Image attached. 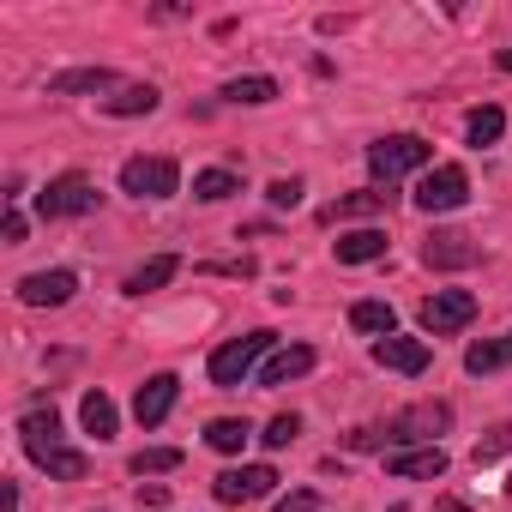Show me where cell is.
Segmentation results:
<instances>
[{"mask_svg": "<svg viewBox=\"0 0 512 512\" xmlns=\"http://www.w3.org/2000/svg\"><path fill=\"white\" fill-rule=\"evenodd\" d=\"M19 434H25V452H31V458H37L55 482H79V476L91 470V458H85L79 446H67V440H61V416H55V404L25 410Z\"/></svg>", "mask_w": 512, "mask_h": 512, "instance_id": "1", "label": "cell"}, {"mask_svg": "<svg viewBox=\"0 0 512 512\" xmlns=\"http://www.w3.org/2000/svg\"><path fill=\"white\" fill-rule=\"evenodd\" d=\"M428 157H434V145H428V139H416V133H392V139H374V145H368V169H374V181H380V187H392L398 175L422 169Z\"/></svg>", "mask_w": 512, "mask_h": 512, "instance_id": "2", "label": "cell"}, {"mask_svg": "<svg viewBox=\"0 0 512 512\" xmlns=\"http://www.w3.org/2000/svg\"><path fill=\"white\" fill-rule=\"evenodd\" d=\"M272 338H278V332H247V338H229V344L211 356V386L235 392V386L253 374V362H260V356L272 350Z\"/></svg>", "mask_w": 512, "mask_h": 512, "instance_id": "3", "label": "cell"}, {"mask_svg": "<svg viewBox=\"0 0 512 512\" xmlns=\"http://www.w3.org/2000/svg\"><path fill=\"white\" fill-rule=\"evenodd\" d=\"M175 187H181L175 157H127L121 163V193H133V199H169Z\"/></svg>", "mask_w": 512, "mask_h": 512, "instance_id": "4", "label": "cell"}, {"mask_svg": "<svg viewBox=\"0 0 512 512\" xmlns=\"http://www.w3.org/2000/svg\"><path fill=\"white\" fill-rule=\"evenodd\" d=\"M416 211L422 217H440V211H458L464 199H470V175L458 169V163H440V169H428L422 181H416Z\"/></svg>", "mask_w": 512, "mask_h": 512, "instance_id": "5", "label": "cell"}, {"mask_svg": "<svg viewBox=\"0 0 512 512\" xmlns=\"http://www.w3.org/2000/svg\"><path fill=\"white\" fill-rule=\"evenodd\" d=\"M85 211H97V187H91L85 175H61V181H49V187L37 193V217H43V223H55V217H85Z\"/></svg>", "mask_w": 512, "mask_h": 512, "instance_id": "6", "label": "cell"}, {"mask_svg": "<svg viewBox=\"0 0 512 512\" xmlns=\"http://www.w3.org/2000/svg\"><path fill=\"white\" fill-rule=\"evenodd\" d=\"M476 320V296L470 290H434L428 302H422V332L428 338H452V332H464Z\"/></svg>", "mask_w": 512, "mask_h": 512, "instance_id": "7", "label": "cell"}, {"mask_svg": "<svg viewBox=\"0 0 512 512\" xmlns=\"http://www.w3.org/2000/svg\"><path fill=\"white\" fill-rule=\"evenodd\" d=\"M278 488V470L272 464H241V470H223L217 482H211V494L223 500V506H247V500H266Z\"/></svg>", "mask_w": 512, "mask_h": 512, "instance_id": "8", "label": "cell"}, {"mask_svg": "<svg viewBox=\"0 0 512 512\" xmlns=\"http://www.w3.org/2000/svg\"><path fill=\"white\" fill-rule=\"evenodd\" d=\"M446 428H452V404H410L404 416H392L386 440H392V446H410V440H434V434H446Z\"/></svg>", "mask_w": 512, "mask_h": 512, "instance_id": "9", "label": "cell"}, {"mask_svg": "<svg viewBox=\"0 0 512 512\" xmlns=\"http://www.w3.org/2000/svg\"><path fill=\"white\" fill-rule=\"evenodd\" d=\"M476 260H482V247H476L470 235L434 229V235L422 241V266H428V272H464V266H476Z\"/></svg>", "mask_w": 512, "mask_h": 512, "instance_id": "10", "label": "cell"}, {"mask_svg": "<svg viewBox=\"0 0 512 512\" xmlns=\"http://www.w3.org/2000/svg\"><path fill=\"white\" fill-rule=\"evenodd\" d=\"M73 290H79L73 272H31V278L19 284V302H25V308H67Z\"/></svg>", "mask_w": 512, "mask_h": 512, "instance_id": "11", "label": "cell"}, {"mask_svg": "<svg viewBox=\"0 0 512 512\" xmlns=\"http://www.w3.org/2000/svg\"><path fill=\"white\" fill-rule=\"evenodd\" d=\"M175 398H181V380H175V374H151V380L133 392V416H139L145 428H157V422L175 410Z\"/></svg>", "mask_w": 512, "mask_h": 512, "instance_id": "12", "label": "cell"}, {"mask_svg": "<svg viewBox=\"0 0 512 512\" xmlns=\"http://www.w3.org/2000/svg\"><path fill=\"white\" fill-rule=\"evenodd\" d=\"M428 356H434V350H428L422 338H398V332H392V338H374V362L392 368V374H422Z\"/></svg>", "mask_w": 512, "mask_h": 512, "instance_id": "13", "label": "cell"}, {"mask_svg": "<svg viewBox=\"0 0 512 512\" xmlns=\"http://www.w3.org/2000/svg\"><path fill=\"white\" fill-rule=\"evenodd\" d=\"M392 205V193H380V187H362V193H344V199H332L326 211H320V223H350V217H380Z\"/></svg>", "mask_w": 512, "mask_h": 512, "instance_id": "14", "label": "cell"}, {"mask_svg": "<svg viewBox=\"0 0 512 512\" xmlns=\"http://www.w3.org/2000/svg\"><path fill=\"white\" fill-rule=\"evenodd\" d=\"M386 260V229H350L338 235V266H374Z\"/></svg>", "mask_w": 512, "mask_h": 512, "instance_id": "15", "label": "cell"}, {"mask_svg": "<svg viewBox=\"0 0 512 512\" xmlns=\"http://www.w3.org/2000/svg\"><path fill=\"white\" fill-rule=\"evenodd\" d=\"M314 362H320V356H314L308 344H290V350H278V356L260 368V386H290V380H302Z\"/></svg>", "mask_w": 512, "mask_h": 512, "instance_id": "16", "label": "cell"}, {"mask_svg": "<svg viewBox=\"0 0 512 512\" xmlns=\"http://www.w3.org/2000/svg\"><path fill=\"white\" fill-rule=\"evenodd\" d=\"M464 368H470V374H500V368H512V332L470 344V350H464Z\"/></svg>", "mask_w": 512, "mask_h": 512, "instance_id": "17", "label": "cell"}, {"mask_svg": "<svg viewBox=\"0 0 512 512\" xmlns=\"http://www.w3.org/2000/svg\"><path fill=\"white\" fill-rule=\"evenodd\" d=\"M175 272H181V260H175V253H157V260H145V266L127 278V296H151V290H163Z\"/></svg>", "mask_w": 512, "mask_h": 512, "instance_id": "18", "label": "cell"}, {"mask_svg": "<svg viewBox=\"0 0 512 512\" xmlns=\"http://www.w3.org/2000/svg\"><path fill=\"white\" fill-rule=\"evenodd\" d=\"M115 85V73L109 67H79V73H55L49 79V91L55 97H79V91H109Z\"/></svg>", "mask_w": 512, "mask_h": 512, "instance_id": "19", "label": "cell"}, {"mask_svg": "<svg viewBox=\"0 0 512 512\" xmlns=\"http://www.w3.org/2000/svg\"><path fill=\"white\" fill-rule=\"evenodd\" d=\"M79 422H85V434L115 440V404H109V392H85L79 398Z\"/></svg>", "mask_w": 512, "mask_h": 512, "instance_id": "20", "label": "cell"}, {"mask_svg": "<svg viewBox=\"0 0 512 512\" xmlns=\"http://www.w3.org/2000/svg\"><path fill=\"white\" fill-rule=\"evenodd\" d=\"M386 470L392 476H446V452L440 446H428V452H392Z\"/></svg>", "mask_w": 512, "mask_h": 512, "instance_id": "21", "label": "cell"}, {"mask_svg": "<svg viewBox=\"0 0 512 512\" xmlns=\"http://www.w3.org/2000/svg\"><path fill=\"white\" fill-rule=\"evenodd\" d=\"M109 115H151L157 109V85H115V97H103Z\"/></svg>", "mask_w": 512, "mask_h": 512, "instance_id": "22", "label": "cell"}, {"mask_svg": "<svg viewBox=\"0 0 512 512\" xmlns=\"http://www.w3.org/2000/svg\"><path fill=\"white\" fill-rule=\"evenodd\" d=\"M464 133H470V145H494V139L506 133V109H494V103L470 109V115H464Z\"/></svg>", "mask_w": 512, "mask_h": 512, "instance_id": "23", "label": "cell"}, {"mask_svg": "<svg viewBox=\"0 0 512 512\" xmlns=\"http://www.w3.org/2000/svg\"><path fill=\"white\" fill-rule=\"evenodd\" d=\"M229 193H241V175H235V169H199V175H193V199L217 205V199H229Z\"/></svg>", "mask_w": 512, "mask_h": 512, "instance_id": "24", "label": "cell"}, {"mask_svg": "<svg viewBox=\"0 0 512 512\" xmlns=\"http://www.w3.org/2000/svg\"><path fill=\"white\" fill-rule=\"evenodd\" d=\"M350 326H356V332H374V338H392L398 314H392V302H356V308H350Z\"/></svg>", "mask_w": 512, "mask_h": 512, "instance_id": "25", "label": "cell"}, {"mask_svg": "<svg viewBox=\"0 0 512 512\" xmlns=\"http://www.w3.org/2000/svg\"><path fill=\"white\" fill-rule=\"evenodd\" d=\"M247 440H253V428H247L241 416H217V422L205 428V446H211V452H241Z\"/></svg>", "mask_w": 512, "mask_h": 512, "instance_id": "26", "label": "cell"}, {"mask_svg": "<svg viewBox=\"0 0 512 512\" xmlns=\"http://www.w3.org/2000/svg\"><path fill=\"white\" fill-rule=\"evenodd\" d=\"M272 97H278V79H266V73L229 79V85H223V103H272Z\"/></svg>", "mask_w": 512, "mask_h": 512, "instance_id": "27", "label": "cell"}, {"mask_svg": "<svg viewBox=\"0 0 512 512\" xmlns=\"http://www.w3.org/2000/svg\"><path fill=\"white\" fill-rule=\"evenodd\" d=\"M181 464V446H145V452H133V476H163V470H175Z\"/></svg>", "mask_w": 512, "mask_h": 512, "instance_id": "28", "label": "cell"}, {"mask_svg": "<svg viewBox=\"0 0 512 512\" xmlns=\"http://www.w3.org/2000/svg\"><path fill=\"white\" fill-rule=\"evenodd\" d=\"M296 434H302V416H296V410H290V416H272V422H266V434H260V440H266V446H272V452H284V446H296Z\"/></svg>", "mask_w": 512, "mask_h": 512, "instance_id": "29", "label": "cell"}, {"mask_svg": "<svg viewBox=\"0 0 512 512\" xmlns=\"http://www.w3.org/2000/svg\"><path fill=\"white\" fill-rule=\"evenodd\" d=\"M302 193H308V187H302V175H290V181H272V187H266V199H272L278 211H296V205H302Z\"/></svg>", "mask_w": 512, "mask_h": 512, "instance_id": "30", "label": "cell"}, {"mask_svg": "<svg viewBox=\"0 0 512 512\" xmlns=\"http://www.w3.org/2000/svg\"><path fill=\"white\" fill-rule=\"evenodd\" d=\"M500 452H512V428H494L488 440H476V464H488V458H500Z\"/></svg>", "mask_w": 512, "mask_h": 512, "instance_id": "31", "label": "cell"}, {"mask_svg": "<svg viewBox=\"0 0 512 512\" xmlns=\"http://www.w3.org/2000/svg\"><path fill=\"white\" fill-rule=\"evenodd\" d=\"M278 512H320V494L314 488H296L290 500H278Z\"/></svg>", "mask_w": 512, "mask_h": 512, "instance_id": "32", "label": "cell"}, {"mask_svg": "<svg viewBox=\"0 0 512 512\" xmlns=\"http://www.w3.org/2000/svg\"><path fill=\"white\" fill-rule=\"evenodd\" d=\"M0 235H7V247H19V241H25V217H19V211H7V223H0Z\"/></svg>", "mask_w": 512, "mask_h": 512, "instance_id": "33", "label": "cell"}, {"mask_svg": "<svg viewBox=\"0 0 512 512\" xmlns=\"http://www.w3.org/2000/svg\"><path fill=\"white\" fill-rule=\"evenodd\" d=\"M350 446H356V452H374V446H380V434H374V428H356V434H350Z\"/></svg>", "mask_w": 512, "mask_h": 512, "instance_id": "34", "label": "cell"}, {"mask_svg": "<svg viewBox=\"0 0 512 512\" xmlns=\"http://www.w3.org/2000/svg\"><path fill=\"white\" fill-rule=\"evenodd\" d=\"M494 67H500V73H512V49H500V55H494Z\"/></svg>", "mask_w": 512, "mask_h": 512, "instance_id": "35", "label": "cell"}]
</instances>
